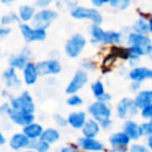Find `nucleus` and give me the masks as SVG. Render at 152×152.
<instances>
[{
    "label": "nucleus",
    "mask_w": 152,
    "mask_h": 152,
    "mask_svg": "<svg viewBox=\"0 0 152 152\" xmlns=\"http://www.w3.org/2000/svg\"><path fill=\"white\" fill-rule=\"evenodd\" d=\"M39 76L48 75V74H58L61 71V66L56 59H47L40 61L36 65Z\"/></svg>",
    "instance_id": "6e6552de"
},
{
    "label": "nucleus",
    "mask_w": 152,
    "mask_h": 152,
    "mask_svg": "<svg viewBox=\"0 0 152 152\" xmlns=\"http://www.w3.org/2000/svg\"><path fill=\"white\" fill-rule=\"evenodd\" d=\"M67 103L71 106H78L83 104V99L78 95H72L67 99Z\"/></svg>",
    "instance_id": "473e14b6"
},
{
    "label": "nucleus",
    "mask_w": 152,
    "mask_h": 152,
    "mask_svg": "<svg viewBox=\"0 0 152 152\" xmlns=\"http://www.w3.org/2000/svg\"><path fill=\"white\" fill-rule=\"evenodd\" d=\"M110 99H112V96H110L108 93H104V94H102L100 97L97 98V101L102 102V103H106V102L110 101Z\"/></svg>",
    "instance_id": "58836bf2"
},
{
    "label": "nucleus",
    "mask_w": 152,
    "mask_h": 152,
    "mask_svg": "<svg viewBox=\"0 0 152 152\" xmlns=\"http://www.w3.org/2000/svg\"><path fill=\"white\" fill-rule=\"evenodd\" d=\"M23 76H24V81L27 85L31 86L34 85L38 80V71H37V67L34 64L27 63L26 66L23 69Z\"/></svg>",
    "instance_id": "a211bd4d"
},
{
    "label": "nucleus",
    "mask_w": 152,
    "mask_h": 152,
    "mask_svg": "<svg viewBox=\"0 0 152 152\" xmlns=\"http://www.w3.org/2000/svg\"><path fill=\"white\" fill-rule=\"evenodd\" d=\"M91 89H92V92H93L94 96H95L96 98L100 97L102 94L105 93V92H104V86L101 81H96V83H94L93 85L91 86Z\"/></svg>",
    "instance_id": "c85d7f7f"
},
{
    "label": "nucleus",
    "mask_w": 152,
    "mask_h": 152,
    "mask_svg": "<svg viewBox=\"0 0 152 152\" xmlns=\"http://www.w3.org/2000/svg\"><path fill=\"white\" fill-rule=\"evenodd\" d=\"M130 139L124 132H116L110 137V144L113 148H126L129 145Z\"/></svg>",
    "instance_id": "412c9836"
},
{
    "label": "nucleus",
    "mask_w": 152,
    "mask_h": 152,
    "mask_svg": "<svg viewBox=\"0 0 152 152\" xmlns=\"http://www.w3.org/2000/svg\"><path fill=\"white\" fill-rule=\"evenodd\" d=\"M100 126L95 120L90 119L87 120L85 125L83 126V137H89V139H95L96 135L99 133Z\"/></svg>",
    "instance_id": "6ab92c4d"
},
{
    "label": "nucleus",
    "mask_w": 152,
    "mask_h": 152,
    "mask_svg": "<svg viewBox=\"0 0 152 152\" xmlns=\"http://www.w3.org/2000/svg\"><path fill=\"white\" fill-rule=\"evenodd\" d=\"M86 121H87V115L83 112L71 113L67 119V123H69V124L75 129L83 128Z\"/></svg>",
    "instance_id": "f3484780"
},
{
    "label": "nucleus",
    "mask_w": 152,
    "mask_h": 152,
    "mask_svg": "<svg viewBox=\"0 0 152 152\" xmlns=\"http://www.w3.org/2000/svg\"><path fill=\"white\" fill-rule=\"evenodd\" d=\"M3 79L5 81V85L7 88H11V89H17L21 86V80L18 78L17 73H16V70L13 68H7L4 71L2 75Z\"/></svg>",
    "instance_id": "2eb2a0df"
},
{
    "label": "nucleus",
    "mask_w": 152,
    "mask_h": 152,
    "mask_svg": "<svg viewBox=\"0 0 152 152\" xmlns=\"http://www.w3.org/2000/svg\"><path fill=\"white\" fill-rule=\"evenodd\" d=\"M133 103L137 106V110H143L146 106L152 105V92L147 90V91H142L135 96Z\"/></svg>",
    "instance_id": "dca6fc26"
},
{
    "label": "nucleus",
    "mask_w": 152,
    "mask_h": 152,
    "mask_svg": "<svg viewBox=\"0 0 152 152\" xmlns=\"http://www.w3.org/2000/svg\"><path fill=\"white\" fill-rule=\"evenodd\" d=\"M0 92H1V86H0Z\"/></svg>",
    "instance_id": "09e8293b"
},
{
    "label": "nucleus",
    "mask_w": 152,
    "mask_h": 152,
    "mask_svg": "<svg viewBox=\"0 0 152 152\" xmlns=\"http://www.w3.org/2000/svg\"><path fill=\"white\" fill-rule=\"evenodd\" d=\"M43 132V127L38 123H30L27 126H24L23 134L26 135L30 141L40 139L41 134Z\"/></svg>",
    "instance_id": "4be33fe9"
},
{
    "label": "nucleus",
    "mask_w": 152,
    "mask_h": 152,
    "mask_svg": "<svg viewBox=\"0 0 152 152\" xmlns=\"http://www.w3.org/2000/svg\"><path fill=\"white\" fill-rule=\"evenodd\" d=\"M30 51L29 49H24L20 54L14 55L10 59V66L13 69H24L26 64L28 63V58H29Z\"/></svg>",
    "instance_id": "4468645a"
},
{
    "label": "nucleus",
    "mask_w": 152,
    "mask_h": 152,
    "mask_svg": "<svg viewBox=\"0 0 152 152\" xmlns=\"http://www.w3.org/2000/svg\"><path fill=\"white\" fill-rule=\"evenodd\" d=\"M11 34V28L9 27H0V40L7 38Z\"/></svg>",
    "instance_id": "ea45409f"
},
{
    "label": "nucleus",
    "mask_w": 152,
    "mask_h": 152,
    "mask_svg": "<svg viewBox=\"0 0 152 152\" xmlns=\"http://www.w3.org/2000/svg\"><path fill=\"white\" fill-rule=\"evenodd\" d=\"M4 143H5V139H4V137L2 135V133L0 132V145H3Z\"/></svg>",
    "instance_id": "49530a36"
},
{
    "label": "nucleus",
    "mask_w": 152,
    "mask_h": 152,
    "mask_svg": "<svg viewBox=\"0 0 152 152\" xmlns=\"http://www.w3.org/2000/svg\"><path fill=\"white\" fill-rule=\"evenodd\" d=\"M78 146L83 150L90 152H100L104 149V145L100 141L96 139H89V137H80L78 140Z\"/></svg>",
    "instance_id": "f8f14e48"
},
{
    "label": "nucleus",
    "mask_w": 152,
    "mask_h": 152,
    "mask_svg": "<svg viewBox=\"0 0 152 152\" xmlns=\"http://www.w3.org/2000/svg\"><path fill=\"white\" fill-rule=\"evenodd\" d=\"M61 135H59V132L54 128H48L46 130H43L42 134L40 137V140L47 144H53L56 143L57 141L59 140Z\"/></svg>",
    "instance_id": "393cba45"
},
{
    "label": "nucleus",
    "mask_w": 152,
    "mask_h": 152,
    "mask_svg": "<svg viewBox=\"0 0 152 152\" xmlns=\"http://www.w3.org/2000/svg\"><path fill=\"white\" fill-rule=\"evenodd\" d=\"M151 20L149 21H145L144 19H139L132 26V29L134 31V34H143V36H147L149 32H151L152 27H151Z\"/></svg>",
    "instance_id": "b1692460"
},
{
    "label": "nucleus",
    "mask_w": 152,
    "mask_h": 152,
    "mask_svg": "<svg viewBox=\"0 0 152 152\" xmlns=\"http://www.w3.org/2000/svg\"><path fill=\"white\" fill-rule=\"evenodd\" d=\"M5 114L9 116V118L14 123H16L18 125H21V126H27L30 123H34V114H26V113L23 112H19V110H13L11 106L9 107V110H7Z\"/></svg>",
    "instance_id": "9b49d317"
},
{
    "label": "nucleus",
    "mask_w": 152,
    "mask_h": 152,
    "mask_svg": "<svg viewBox=\"0 0 152 152\" xmlns=\"http://www.w3.org/2000/svg\"><path fill=\"white\" fill-rule=\"evenodd\" d=\"M25 152H36V151H32V150H28V151H25Z\"/></svg>",
    "instance_id": "de8ad7c7"
},
{
    "label": "nucleus",
    "mask_w": 152,
    "mask_h": 152,
    "mask_svg": "<svg viewBox=\"0 0 152 152\" xmlns=\"http://www.w3.org/2000/svg\"><path fill=\"white\" fill-rule=\"evenodd\" d=\"M140 129V135H146V137H150L152 134V125L151 122L143 123L142 125H139Z\"/></svg>",
    "instance_id": "7c9ffc66"
},
{
    "label": "nucleus",
    "mask_w": 152,
    "mask_h": 152,
    "mask_svg": "<svg viewBox=\"0 0 152 152\" xmlns=\"http://www.w3.org/2000/svg\"><path fill=\"white\" fill-rule=\"evenodd\" d=\"M30 140L28 139L26 135H24L23 133H16L12 137L11 142H10V146L12 149L14 150H19L22 148L29 147L30 145Z\"/></svg>",
    "instance_id": "aec40b11"
},
{
    "label": "nucleus",
    "mask_w": 152,
    "mask_h": 152,
    "mask_svg": "<svg viewBox=\"0 0 152 152\" xmlns=\"http://www.w3.org/2000/svg\"><path fill=\"white\" fill-rule=\"evenodd\" d=\"M86 45H87V41H86L85 37L81 36L80 34H75L66 43V53L69 57L75 58L80 54L81 51L86 47Z\"/></svg>",
    "instance_id": "20e7f679"
},
{
    "label": "nucleus",
    "mask_w": 152,
    "mask_h": 152,
    "mask_svg": "<svg viewBox=\"0 0 152 152\" xmlns=\"http://www.w3.org/2000/svg\"><path fill=\"white\" fill-rule=\"evenodd\" d=\"M11 106L13 110L23 112L26 114H34V103L32 97L28 92H23L20 96L11 99Z\"/></svg>",
    "instance_id": "7ed1b4c3"
},
{
    "label": "nucleus",
    "mask_w": 152,
    "mask_h": 152,
    "mask_svg": "<svg viewBox=\"0 0 152 152\" xmlns=\"http://www.w3.org/2000/svg\"><path fill=\"white\" fill-rule=\"evenodd\" d=\"M129 78L135 83H142L146 79L152 78V71L147 67H135L129 72Z\"/></svg>",
    "instance_id": "ddd939ff"
},
{
    "label": "nucleus",
    "mask_w": 152,
    "mask_h": 152,
    "mask_svg": "<svg viewBox=\"0 0 152 152\" xmlns=\"http://www.w3.org/2000/svg\"><path fill=\"white\" fill-rule=\"evenodd\" d=\"M57 17L56 12L52 10H42L39 13H37L32 18V25L34 29L46 30L49 27L50 23L54 21Z\"/></svg>",
    "instance_id": "423d86ee"
},
{
    "label": "nucleus",
    "mask_w": 152,
    "mask_h": 152,
    "mask_svg": "<svg viewBox=\"0 0 152 152\" xmlns=\"http://www.w3.org/2000/svg\"><path fill=\"white\" fill-rule=\"evenodd\" d=\"M140 87H141V83L132 81V83H131V86H130V89L132 90V91H137V90L140 89Z\"/></svg>",
    "instance_id": "c03bdc74"
},
{
    "label": "nucleus",
    "mask_w": 152,
    "mask_h": 152,
    "mask_svg": "<svg viewBox=\"0 0 152 152\" xmlns=\"http://www.w3.org/2000/svg\"><path fill=\"white\" fill-rule=\"evenodd\" d=\"M128 51L132 54L137 56L141 55H151L152 46L151 40L148 36L137 34L134 32H131L128 36Z\"/></svg>",
    "instance_id": "f257e3e1"
},
{
    "label": "nucleus",
    "mask_w": 152,
    "mask_h": 152,
    "mask_svg": "<svg viewBox=\"0 0 152 152\" xmlns=\"http://www.w3.org/2000/svg\"><path fill=\"white\" fill-rule=\"evenodd\" d=\"M130 152H150L146 146L140 145V144H133L130 148Z\"/></svg>",
    "instance_id": "72a5a7b5"
},
{
    "label": "nucleus",
    "mask_w": 152,
    "mask_h": 152,
    "mask_svg": "<svg viewBox=\"0 0 152 152\" xmlns=\"http://www.w3.org/2000/svg\"><path fill=\"white\" fill-rule=\"evenodd\" d=\"M110 152H127L126 148H113Z\"/></svg>",
    "instance_id": "a18cd8bd"
},
{
    "label": "nucleus",
    "mask_w": 152,
    "mask_h": 152,
    "mask_svg": "<svg viewBox=\"0 0 152 152\" xmlns=\"http://www.w3.org/2000/svg\"><path fill=\"white\" fill-rule=\"evenodd\" d=\"M54 120H55V123L61 127H65V126H67V124H68L67 119H65L63 116H61V115H55Z\"/></svg>",
    "instance_id": "4c0bfd02"
},
{
    "label": "nucleus",
    "mask_w": 152,
    "mask_h": 152,
    "mask_svg": "<svg viewBox=\"0 0 152 152\" xmlns=\"http://www.w3.org/2000/svg\"><path fill=\"white\" fill-rule=\"evenodd\" d=\"M81 67H83V69L87 70V71H93V70H95L96 66H95V64H94L92 61H89V59H85V61H81Z\"/></svg>",
    "instance_id": "f704fd0d"
},
{
    "label": "nucleus",
    "mask_w": 152,
    "mask_h": 152,
    "mask_svg": "<svg viewBox=\"0 0 152 152\" xmlns=\"http://www.w3.org/2000/svg\"><path fill=\"white\" fill-rule=\"evenodd\" d=\"M71 16L74 19L90 20L95 25H99V24L102 23V16L96 9L75 7L73 10H71Z\"/></svg>",
    "instance_id": "39448f33"
},
{
    "label": "nucleus",
    "mask_w": 152,
    "mask_h": 152,
    "mask_svg": "<svg viewBox=\"0 0 152 152\" xmlns=\"http://www.w3.org/2000/svg\"><path fill=\"white\" fill-rule=\"evenodd\" d=\"M19 21V17L16 15L15 13H10L7 15H4L1 18V24L2 25H9V24L13 23V22Z\"/></svg>",
    "instance_id": "2f4dec72"
},
{
    "label": "nucleus",
    "mask_w": 152,
    "mask_h": 152,
    "mask_svg": "<svg viewBox=\"0 0 152 152\" xmlns=\"http://www.w3.org/2000/svg\"><path fill=\"white\" fill-rule=\"evenodd\" d=\"M88 79H89V76H88L87 72L83 70H77L72 80L68 85L67 89H66V93L74 95L88 83Z\"/></svg>",
    "instance_id": "0eeeda50"
},
{
    "label": "nucleus",
    "mask_w": 152,
    "mask_h": 152,
    "mask_svg": "<svg viewBox=\"0 0 152 152\" xmlns=\"http://www.w3.org/2000/svg\"><path fill=\"white\" fill-rule=\"evenodd\" d=\"M123 132L127 135L130 140H139L140 135V129L139 125L134 122V121L128 120L124 123L123 125Z\"/></svg>",
    "instance_id": "5701e85b"
},
{
    "label": "nucleus",
    "mask_w": 152,
    "mask_h": 152,
    "mask_svg": "<svg viewBox=\"0 0 152 152\" xmlns=\"http://www.w3.org/2000/svg\"><path fill=\"white\" fill-rule=\"evenodd\" d=\"M34 12H36L34 9L30 5H22L19 10V19H21L24 22L29 21L34 18Z\"/></svg>",
    "instance_id": "bb28decb"
},
{
    "label": "nucleus",
    "mask_w": 152,
    "mask_h": 152,
    "mask_svg": "<svg viewBox=\"0 0 152 152\" xmlns=\"http://www.w3.org/2000/svg\"><path fill=\"white\" fill-rule=\"evenodd\" d=\"M21 32L24 40L27 43L44 41L46 39V30L34 29L27 24H21Z\"/></svg>",
    "instance_id": "9d476101"
},
{
    "label": "nucleus",
    "mask_w": 152,
    "mask_h": 152,
    "mask_svg": "<svg viewBox=\"0 0 152 152\" xmlns=\"http://www.w3.org/2000/svg\"><path fill=\"white\" fill-rule=\"evenodd\" d=\"M108 1L107 0H93L92 1V4L94 5V7H101V5L105 4V3H107Z\"/></svg>",
    "instance_id": "79ce46f5"
},
{
    "label": "nucleus",
    "mask_w": 152,
    "mask_h": 152,
    "mask_svg": "<svg viewBox=\"0 0 152 152\" xmlns=\"http://www.w3.org/2000/svg\"><path fill=\"white\" fill-rule=\"evenodd\" d=\"M29 147L34 148L36 150V152H47L50 148V145L45 142L41 141L40 139L38 140H34V141H31L30 142V145Z\"/></svg>",
    "instance_id": "cd10ccee"
},
{
    "label": "nucleus",
    "mask_w": 152,
    "mask_h": 152,
    "mask_svg": "<svg viewBox=\"0 0 152 152\" xmlns=\"http://www.w3.org/2000/svg\"><path fill=\"white\" fill-rule=\"evenodd\" d=\"M117 114L121 119H126L137 115V108L133 103V100L129 98H124L121 100L117 105Z\"/></svg>",
    "instance_id": "1a4fd4ad"
},
{
    "label": "nucleus",
    "mask_w": 152,
    "mask_h": 152,
    "mask_svg": "<svg viewBox=\"0 0 152 152\" xmlns=\"http://www.w3.org/2000/svg\"><path fill=\"white\" fill-rule=\"evenodd\" d=\"M127 59H128V61H129V65H130L131 67L135 68L137 64H139V61H140V56H137V55L132 54V53L129 52L128 58H127Z\"/></svg>",
    "instance_id": "c9c22d12"
},
{
    "label": "nucleus",
    "mask_w": 152,
    "mask_h": 152,
    "mask_svg": "<svg viewBox=\"0 0 152 152\" xmlns=\"http://www.w3.org/2000/svg\"><path fill=\"white\" fill-rule=\"evenodd\" d=\"M50 3H51V1H49V0H39V1L34 2V5H36V7H43V9H45V7H48Z\"/></svg>",
    "instance_id": "a19ab883"
},
{
    "label": "nucleus",
    "mask_w": 152,
    "mask_h": 152,
    "mask_svg": "<svg viewBox=\"0 0 152 152\" xmlns=\"http://www.w3.org/2000/svg\"><path fill=\"white\" fill-rule=\"evenodd\" d=\"M141 115L144 119H150L152 115V105L146 106L143 110H141Z\"/></svg>",
    "instance_id": "e433bc0d"
},
{
    "label": "nucleus",
    "mask_w": 152,
    "mask_h": 152,
    "mask_svg": "<svg viewBox=\"0 0 152 152\" xmlns=\"http://www.w3.org/2000/svg\"><path fill=\"white\" fill-rule=\"evenodd\" d=\"M59 152H79L76 148L72 147V146H68V147H64Z\"/></svg>",
    "instance_id": "37998d69"
},
{
    "label": "nucleus",
    "mask_w": 152,
    "mask_h": 152,
    "mask_svg": "<svg viewBox=\"0 0 152 152\" xmlns=\"http://www.w3.org/2000/svg\"><path fill=\"white\" fill-rule=\"evenodd\" d=\"M100 42L104 43V44H119L121 42V34L117 31H105L104 30Z\"/></svg>",
    "instance_id": "a878e982"
},
{
    "label": "nucleus",
    "mask_w": 152,
    "mask_h": 152,
    "mask_svg": "<svg viewBox=\"0 0 152 152\" xmlns=\"http://www.w3.org/2000/svg\"><path fill=\"white\" fill-rule=\"evenodd\" d=\"M89 113L94 117L93 120L99 124V126H102V128H108L112 125V110L106 103L102 102H94L89 106Z\"/></svg>",
    "instance_id": "f03ea898"
},
{
    "label": "nucleus",
    "mask_w": 152,
    "mask_h": 152,
    "mask_svg": "<svg viewBox=\"0 0 152 152\" xmlns=\"http://www.w3.org/2000/svg\"><path fill=\"white\" fill-rule=\"evenodd\" d=\"M107 3H110V7H117L119 10H125L130 5V1L129 0H110Z\"/></svg>",
    "instance_id": "c756f323"
}]
</instances>
